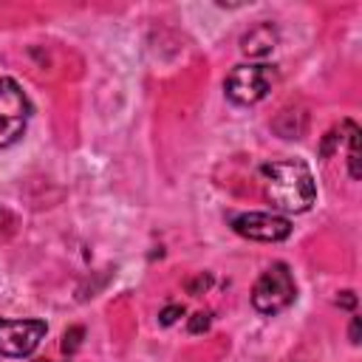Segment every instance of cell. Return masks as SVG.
<instances>
[{
    "label": "cell",
    "mask_w": 362,
    "mask_h": 362,
    "mask_svg": "<svg viewBox=\"0 0 362 362\" xmlns=\"http://www.w3.org/2000/svg\"><path fill=\"white\" fill-rule=\"evenodd\" d=\"M266 198L283 212H305L317 198V184L303 161H269L260 167Z\"/></svg>",
    "instance_id": "cell-1"
},
{
    "label": "cell",
    "mask_w": 362,
    "mask_h": 362,
    "mask_svg": "<svg viewBox=\"0 0 362 362\" xmlns=\"http://www.w3.org/2000/svg\"><path fill=\"white\" fill-rule=\"evenodd\" d=\"M297 297V286L294 277L288 272L286 263H272L255 283L252 288V305L260 314H277L283 308H288Z\"/></svg>",
    "instance_id": "cell-2"
},
{
    "label": "cell",
    "mask_w": 362,
    "mask_h": 362,
    "mask_svg": "<svg viewBox=\"0 0 362 362\" xmlns=\"http://www.w3.org/2000/svg\"><path fill=\"white\" fill-rule=\"evenodd\" d=\"M274 85V68L272 65H235L223 82L226 96L235 105H255L260 102Z\"/></svg>",
    "instance_id": "cell-3"
},
{
    "label": "cell",
    "mask_w": 362,
    "mask_h": 362,
    "mask_svg": "<svg viewBox=\"0 0 362 362\" xmlns=\"http://www.w3.org/2000/svg\"><path fill=\"white\" fill-rule=\"evenodd\" d=\"M28 116L31 105L23 88L14 79L0 76V147H8L23 136Z\"/></svg>",
    "instance_id": "cell-4"
},
{
    "label": "cell",
    "mask_w": 362,
    "mask_h": 362,
    "mask_svg": "<svg viewBox=\"0 0 362 362\" xmlns=\"http://www.w3.org/2000/svg\"><path fill=\"white\" fill-rule=\"evenodd\" d=\"M48 325L42 320H6L0 317V356H28Z\"/></svg>",
    "instance_id": "cell-5"
},
{
    "label": "cell",
    "mask_w": 362,
    "mask_h": 362,
    "mask_svg": "<svg viewBox=\"0 0 362 362\" xmlns=\"http://www.w3.org/2000/svg\"><path fill=\"white\" fill-rule=\"evenodd\" d=\"M232 229L240 238L249 240H263V243H277L291 235V223L283 215H269V212H243L232 218Z\"/></svg>",
    "instance_id": "cell-6"
},
{
    "label": "cell",
    "mask_w": 362,
    "mask_h": 362,
    "mask_svg": "<svg viewBox=\"0 0 362 362\" xmlns=\"http://www.w3.org/2000/svg\"><path fill=\"white\" fill-rule=\"evenodd\" d=\"M277 45V28L272 23H257L240 37V51L246 57H269Z\"/></svg>",
    "instance_id": "cell-7"
},
{
    "label": "cell",
    "mask_w": 362,
    "mask_h": 362,
    "mask_svg": "<svg viewBox=\"0 0 362 362\" xmlns=\"http://www.w3.org/2000/svg\"><path fill=\"white\" fill-rule=\"evenodd\" d=\"M82 337H85V328H82V325H71V328L62 334V351H65L68 356L76 354L79 345H82Z\"/></svg>",
    "instance_id": "cell-8"
},
{
    "label": "cell",
    "mask_w": 362,
    "mask_h": 362,
    "mask_svg": "<svg viewBox=\"0 0 362 362\" xmlns=\"http://www.w3.org/2000/svg\"><path fill=\"white\" fill-rule=\"evenodd\" d=\"M209 322H212L209 314H206V311H198V314L189 317V325H187V328H189V334H201V331L209 328Z\"/></svg>",
    "instance_id": "cell-9"
},
{
    "label": "cell",
    "mask_w": 362,
    "mask_h": 362,
    "mask_svg": "<svg viewBox=\"0 0 362 362\" xmlns=\"http://www.w3.org/2000/svg\"><path fill=\"white\" fill-rule=\"evenodd\" d=\"M178 317H184V308H181V305H167V308L158 314V322H161V325H173Z\"/></svg>",
    "instance_id": "cell-10"
},
{
    "label": "cell",
    "mask_w": 362,
    "mask_h": 362,
    "mask_svg": "<svg viewBox=\"0 0 362 362\" xmlns=\"http://www.w3.org/2000/svg\"><path fill=\"white\" fill-rule=\"evenodd\" d=\"M206 286H209V274H198V277H195V280H192L187 288H189V294H195V297H198V294H201Z\"/></svg>",
    "instance_id": "cell-11"
},
{
    "label": "cell",
    "mask_w": 362,
    "mask_h": 362,
    "mask_svg": "<svg viewBox=\"0 0 362 362\" xmlns=\"http://www.w3.org/2000/svg\"><path fill=\"white\" fill-rule=\"evenodd\" d=\"M337 305H342V308H354V305H356V294H354V291H342V294L337 297Z\"/></svg>",
    "instance_id": "cell-12"
},
{
    "label": "cell",
    "mask_w": 362,
    "mask_h": 362,
    "mask_svg": "<svg viewBox=\"0 0 362 362\" xmlns=\"http://www.w3.org/2000/svg\"><path fill=\"white\" fill-rule=\"evenodd\" d=\"M351 342H354V345H359V317H354V320H351Z\"/></svg>",
    "instance_id": "cell-13"
},
{
    "label": "cell",
    "mask_w": 362,
    "mask_h": 362,
    "mask_svg": "<svg viewBox=\"0 0 362 362\" xmlns=\"http://www.w3.org/2000/svg\"><path fill=\"white\" fill-rule=\"evenodd\" d=\"M37 362H54V359H37Z\"/></svg>",
    "instance_id": "cell-14"
}]
</instances>
